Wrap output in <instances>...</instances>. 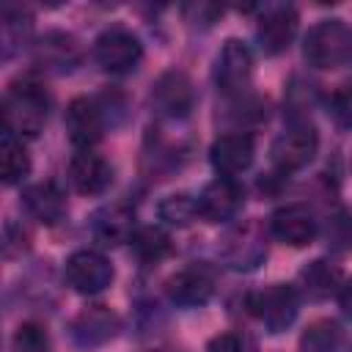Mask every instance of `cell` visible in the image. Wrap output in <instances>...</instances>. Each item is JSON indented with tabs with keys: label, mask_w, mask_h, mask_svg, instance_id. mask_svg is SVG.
Instances as JSON below:
<instances>
[{
	"label": "cell",
	"mask_w": 352,
	"mask_h": 352,
	"mask_svg": "<svg viewBox=\"0 0 352 352\" xmlns=\"http://www.w3.org/2000/svg\"><path fill=\"white\" fill-rule=\"evenodd\" d=\"M168 297L170 302L182 305V308H198V305H206L214 294V275L206 270V267H184L179 270L176 275L168 278Z\"/></svg>",
	"instance_id": "15"
},
{
	"label": "cell",
	"mask_w": 352,
	"mask_h": 352,
	"mask_svg": "<svg viewBox=\"0 0 352 352\" xmlns=\"http://www.w3.org/2000/svg\"><path fill=\"white\" fill-rule=\"evenodd\" d=\"M118 316L107 308V305H91V308H82L74 322H72V341L80 346V349H91V346H102L107 344L116 333H118Z\"/></svg>",
	"instance_id": "16"
},
{
	"label": "cell",
	"mask_w": 352,
	"mask_h": 352,
	"mask_svg": "<svg viewBox=\"0 0 352 352\" xmlns=\"http://www.w3.org/2000/svg\"><path fill=\"white\" fill-rule=\"evenodd\" d=\"M316 151H319V132L308 121L289 124V129L280 132L270 146V157L278 173H294L305 168L316 157Z\"/></svg>",
	"instance_id": "4"
},
{
	"label": "cell",
	"mask_w": 352,
	"mask_h": 352,
	"mask_svg": "<svg viewBox=\"0 0 352 352\" xmlns=\"http://www.w3.org/2000/svg\"><path fill=\"white\" fill-rule=\"evenodd\" d=\"M36 58H38L41 66H50V69H58V72H69L80 58V47L69 33L52 30L38 41Z\"/></svg>",
	"instance_id": "21"
},
{
	"label": "cell",
	"mask_w": 352,
	"mask_h": 352,
	"mask_svg": "<svg viewBox=\"0 0 352 352\" xmlns=\"http://www.w3.org/2000/svg\"><path fill=\"white\" fill-rule=\"evenodd\" d=\"M30 30V14L22 8H6L3 11V44H6V55H11V50L16 44H22V36Z\"/></svg>",
	"instance_id": "27"
},
{
	"label": "cell",
	"mask_w": 352,
	"mask_h": 352,
	"mask_svg": "<svg viewBox=\"0 0 352 352\" xmlns=\"http://www.w3.org/2000/svg\"><path fill=\"white\" fill-rule=\"evenodd\" d=\"M349 352H352V349H349Z\"/></svg>",
	"instance_id": "32"
},
{
	"label": "cell",
	"mask_w": 352,
	"mask_h": 352,
	"mask_svg": "<svg viewBox=\"0 0 352 352\" xmlns=\"http://www.w3.org/2000/svg\"><path fill=\"white\" fill-rule=\"evenodd\" d=\"M341 270L324 258H316L311 264H305L297 275V292L305 294L308 300H327L330 294H338L341 289Z\"/></svg>",
	"instance_id": "20"
},
{
	"label": "cell",
	"mask_w": 352,
	"mask_h": 352,
	"mask_svg": "<svg viewBox=\"0 0 352 352\" xmlns=\"http://www.w3.org/2000/svg\"><path fill=\"white\" fill-rule=\"evenodd\" d=\"M245 204V190L236 179L217 176L198 192V212L209 223H228L239 214Z\"/></svg>",
	"instance_id": "12"
},
{
	"label": "cell",
	"mask_w": 352,
	"mask_h": 352,
	"mask_svg": "<svg viewBox=\"0 0 352 352\" xmlns=\"http://www.w3.org/2000/svg\"><path fill=\"white\" fill-rule=\"evenodd\" d=\"M157 214H160L162 223L176 226V228H184V226H190L195 217H201V212H198V198L184 195V192L168 195V198L160 201Z\"/></svg>",
	"instance_id": "25"
},
{
	"label": "cell",
	"mask_w": 352,
	"mask_h": 352,
	"mask_svg": "<svg viewBox=\"0 0 352 352\" xmlns=\"http://www.w3.org/2000/svg\"><path fill=\"white\" fill-rule=\"evenodd\" d=\"M148 102H151V110L160 118L179 121V118H187L190 110L195 107V88H192V82L184 72L170 69V72L160 74L157 82L151 85Z\"/></svg>",
	"instance_id": "6"
},
{
	"label": "cell",
	"mask_w": 352,
	"mask_h": 352,
	"mask_svg": "<svg viewBox=\"0 0 352 352\" xmlns=\"http://www.w3.org/2000/svg\"><path fill=\"white\" fill-rule=\"evenodd\" d=\"M104 126H107V116L99 99L80 96L66 107V132H69V140L80 151H91V146L102 140Z\"/></svg>",
	"instance_id": "13"
},
{
	"label": "cell",
	"mask_w": 352,
	"mask_h": 352,
	"mask_svg": "<svg viewBox=\"0 0 352 352\" xmlns=\"http://www.w3.org/2000/svg\"><path fill=\"white\" fill-rule=\"evenodd\" d=\"M0 173L6 184H19L30 173V154L22 143V138L3 132L0 138Z\"/></svg>",
	"instance_id": "22"
},
{
	"label": "cell",
	"mask_w": 352,
	"mask_h": 352,
	"mask_svg": "<svg viewBox=\"0 0 352 352\" xmlns=\"http://www.w3.org/2000/svg\"><path fill=\"white\" fill-rule=\"evenodd\" d=\"M209 162L217 176H239L253 165V138L248 132H228L220 135L209 148Z\"/></svg>",
	"instance_id": "14"
},
{
	"label": "cell",
	"mask_w": 352,
	"mask_h": 352,
	"mask_svg": "<svg viewBox=\"0 0 352 352\" xmlns=\"http://www.w3.org/2000/svg\"><path fill=\"white\" fill-rule=\"evenodd\" d=\"M129 245H132L135 256L140 261H146V264H154V261H160V258H165L170 253V236L162 228H157V226L138 228Z\"/></svg>",
	"instance_id": "24"
},
{
	"label": "cell",
	"mask_w": 352,
	"mask_h": 352,
	"mask_svg": "<svg viewBox=\"0 0 352 352\" xmlns=\"http://www.w3.org/2000/svg\"><path fill=\"white\" fill-rule=\"evenodd\" d=\"M63 275L69 286L80 294H99L113 283V264L99 250H74L66 258Z\"/></svg>",
	"instance_id": "8"
},
{
	"label": "cell",
	"mask_w": 352,
	"mask_h": 352,
	"mask_svg": "<svg viewBox=\"0 0 352 352\" xmlns=\"http://www.w3.org/2000/svg\"><path fill=\"white\" fill-rule=\"evenodd\" d=\"M253 311L267 327V333H283L297 319L300 292L292 283H272L253 300Z\"/></svg>",
	"instance_id": "9"
},
{
	"label": "cell",
	"mask_w": 352,
	"mask_h": 352,
	"mask_svg": "<svg viewBox=\"0 0 352 352\" xmlns=\"http://www.w3.org/2000/svg\"><path fill=\"white\" fill-rule=\"evenodd\" d=\"M220 258L236 272H250L267 258V236L256 220L236 223L220 242Z\"/></svg>",
	"instance_id": "3"
},
{
	"label": "cell",
	"mask_w": 352,
	"mask_h": 352,
	"mask_svg": "<svg viewBox=\"0 0 352 352\" xmlns=\"http://www.w3.org/2000/svg\"><path fill=\"white\" fill-rule=\"evenodd\" d=\"M253 77V55L250 47L239 38H228L214 60V85L226 96H242Z\"/></svg>",
	"instance_id": "7"
},
{
	"label": "cell",
	"mask_w": 352,
	"mask_h": 352,
	"mask_svg": "<svg viewBox=\"0 0 352 352\" xmlns=\"http://www.w3.org/2000/svg\"><path fill=\"white\" fill-rule=\"evenodd\" d=\"M14 352H50V336L38 322H25L14 333Z\"/></svg>",
	"instance_id": "26"
},
{
	"label": "cell",
	"mask_w": 352,
	"mask_h": 352,
	"mask_svg": "<svg viewBox=\"0 0 352 352\" xmlns=\"http://www.w3.org/2000/svg\"><path fill=\"white\" fill-rule=\"evenodd\" d=\"M50 113V96L41 82L30 77H19L8 85L3 96V132L16 138H36Z\"/></svg>",
	"instance_id": "1"
},
{
	"label": "cell",
	"mask_w": 352,
	"mask_h": 352,
	"mask_svg": "<svg viewBox=\"0 0 352 352\" xmlns=\"http://www.w3.org/2000/svg\"><path fill=\"white\" fill-rule=\"evenodd\" d=\"M302 58L314 69H336L352 60V30L341 19L316 22L302 41Z\"/></svg>",
	"instance_id": "2"
},
{
	"label": "cell",
	"mask_w": 352,
	"mask_h": 352,
	"mask_svg": "<svg viewBox=\"0 0 352 352\" xmlns=\"http://www.w3.org/2000/svg\"><path fill=\"white\" fill-rule=\"evenodd\" d=\"M94 58L110 74H129L143 60V44L132 30L116 25L99 33L94 41Z\"/></svg>",
	"instance_id": "5"
},
{
	"label": "cell",
	"mask_w": 352,
	"mask_h": 352,
	"mask_svg": "<svg viewBox=\"0 0 352 352\" xmlns=\"http://www.w3.org/2000/svg\"><path fill=\"white\" fill-rule=\"evenodd\" d=\"M206 352H256V344L245 333L228 330V333H217L206 344Z\"/></svg>",
	"instance_id": "30"
},
{
	"label": "cell",
	"mask_w": 352,
	"mask_h": 352,
	"mask_svg": "<svg viewBox=\"0 0 352 352\" xmlns=\"http://www.w3.org/2000/svg\"><path fill=\"white\" fill-rule=\"evenodd\" d=\"M69 184L80 195H102L113 184V168L94 151H77L69 160Z\"/></svg>",
	"instance_id": "17"
},
{
	"label": "cell",
	"mask_w": 352,
	"mask_h": 352,
	"mask_svg": "<svg viewBox=\"0 0 352 352\" xmlns=\"http://www.w3.org/2000/svg\"><path fill=\"white\" fill-rule=\"evenodd\" d=\"M270 234L283 245L302 248L319 234V220L308 204H286L270 214Z\"/></svg>",
	"instance_id": "11"
},
{
	"label": "cell",
	"mask_w": 352,
	"mask_h": 352,
	"mask_svg": "<svg viewBox=\"0 0 352 352\" xmlns=\"http://www.w3.org/2000/svg\"><path fill=\"white\" fill-rule=\"evenodd\" d=\"M330 116L341 129H352V82H344L330 96Z\"/></svg>",
	"instance_id": "28"
},
{
	"label": "cell",
	"mask_w": 352,
	"mask_h": 352,
	"mask_svg": "<svg viewBox=\"0 0 352 352\" xmlns=\"http://www.w3.org/2000/svg\"><path fill=\"white\" fill-rule=\"evenodd\" d=\"M324 236H327V245L333 250H349L352 248V217L344 214V212L333 214L330 223H327V234Z\"/></svg>",
	"instance_id": "29"
},
{
	"label": "cell",
	"mask_w": 352,
	"mask_h": 352,
	"mask_svg": "<svg viewBox=\"0 0 352 352\" xmlns=\"http://www.w3.org/2000/svg\"><path fill=\"white\" fill-rule=\"evenodd\" d=\"M91 231L102 245H121V242H132L135 236V212L124 204H110L102 206L94 217H91Z\"/></svg>",
	"instance_id": "19"
},
{
	"label": "cell",
	"mask_w": 352,
	"mask_h": 352,
	"mask_svg": "<svg viewBox=\"0 0 352 352\" xmlns=\"http://www.w3.org/2000/svg\"><path fill=\"white\" fill-rule=\"evenodd\" d=\"M22 206L44 226H58L66 217V195L55 182H36L22 190Z\"/></svg>",
	"instance_id": "18"
},
{
	"label": "cell",
	"mask_w": 352,
	"mask_h": 352,
	"mask_svg": "<svg viewBox=\"0 0 352 352\" xmlns=\"http://www.w3.org/2000/svg\"><path fill=\"white\" fill-rule=\"evenodd\" d=\"M341 349V327L333 319H319L305 327L300 336V352H338Z\"/></svg>",
	"instance_id": "23"
},
{
	"label": "cell",
	"mask_w": 352,
	"mask_h": 352,
	"mask_svg": "<svg viewBox=\"0 0 352 352\" xmlns=\"http://www.w3.org/2000/svg\"><path fill=\"white\" fill-rule=\"evenodd\" d=\"M297 25H300V16H297V8L294 6H267L261 11V19L256 25V41L261 47L264 55H280L289 50V44L294 41L297 36Z\"/></svg>",
	"instance_id": "10"
},
{
	"label": "cell",
	"mask_w": 352,
	"mask_h": 352,
	"mask_svg": "<svg viewBox=\"0 0 352 352\" xmlns=\"http://www.w3.org/2000/svg\"><path fill=\"white\" fill-rule=\"evenodd\" d=\"M336 297H338V308H341V314H344L346 319H352V278L341 283V289H338Z\"/></svg>",
	"instance_id": "31"
}]
</instances>
